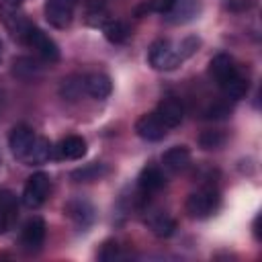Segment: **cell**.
Instances as JSON below:
<instances>
[{
    "instance_id": "1",
    "label": "cell",
    "mask_w": 262,
    "mask_h": 262,
    "mask_svg": "<svg viewBox=\"0 0 262 262\" xmlns=\"http://www.w3.org/2000/svg\"><path fill=\"white\" fill-rule=\"evenodd\" d=\"M209 72L213 76V80L217 82V86L223 90V94L227 98L239 100L248 94L250 90V80L248 76H244L235 63V59L227 53H217L211 61H209Z\"/></svg>"
},
{
    "instance_id": "2",
    "label": "cell",
    "mask_w": 262,
    "mask_h": 262,
    "mask_svg": "<svg viewBox=\"0 0 262 262\" xmlns=\"http://www.w3.org/2000/svg\"><path fill=\"white\" fill-rule=\"evenodd\" d=\"M8 29H10V33H12L14 39H18V41L25 43L27 47H31V49H33L39 57H43L45 61L55 63V61L59 59V47H57V43H55L49 35H45L39 27H35V25L29 23L27 18H23V14H20L16 20H12V23L8 25Z\"/></svg>"
},
{
    "instance_id": "3",
    "label": "cell",
    "mask_w": 262,
    "mask_h": 262,
    "mask_svg": "<svg viewBox=\"0 0 262 262\" xmlns=\"http://www.w3.org/2000/svg\"><path fill=\"white\" fill-rule=\"evenodd\" d=\"M147 59H149V66L158 72H172L184 61L178 45H174L168 39L154 41L149 51H147Z\"/></svg>"
},
{
    "instance_id": "4",
    "label": "cell",
    "mask_w": 262,
    "mask_h": 262,
    "mask_svg": "<svg viewBox=\"0 0 262 262\" xmlns=\"http://www.w3.org/2000/svg\"><path fill=\"white\" fill-rule=\"evenodd\" d=\"M221 205V196L213 186L196 188L186 199V213L194 219H207L211 217Z\"/></svg>"
},
{
    "instance_id": "5",
    "label": "cell",
    "mask_w": 262,
    "mask_h": 262,
    "mask_svg": "<svg viewBox=\"0 0 262 262\" xmlns=\"http://www.w3.org/2000/svg\"><path fill=\"white\" fill-rule=\"evenodd\" d=\"M49 176L45 172H35L33 176L27 178V184L23 188V203L29 207V209H37L41 207L45 201H47V194H49Z\"/></svg>"
},
{
    "instance_id": "6",
    "label": "cell",
    "mask_w": 262,
    "mask_h": 262,
    "mask_svg": "<svg viewBox=\"0 0 262 262\" xmlns=\"http://www.w3.org/2000/svg\"><path fill=\"white\" fill-rule=\"evenodd\" d=\"M74 6H76L74 0H47L43 6V12L51 27L66 29L74 18Z\"/></svg>"
},
{
    "instance_id": "7",
    "label": "cell",
    "mask_w": 262,
    "mask_h": 262,
    "mask_svg": "<svg viewBox=\"0 0 262 262\" xmlns=\"http://www.w3.org/2000/svg\"><path fill=\"white\" fill-rule=\"evenodd\" d=\"M45 233H47L45 221L41 217H31L20 229V246H23V250L39 252L43 242H45Z\"/></svg>"
},
{
    "instance_id": "8",
    "label": "cell",
    "mask_w": 262,
    "mask_h": 262,
    "mask_svg": "<svg viewBox=\"0 0 262 262\" xmlns=\"http://www.w3.org/2000/svg\"><path fill=\"white\" fill-rule=\"evenodd\" d=\"M35 139H37V135H35V131H33L29 125H16V127L10 131V135H8V145H10L12 156H14L16 160L25 162V158H27V154L31 151Z\"/></svg>"
},
{
    "instance_id": "9",
    "label": "cell",
    "mask_w": 262,
    "mask_h": 262,
    "mask_svg": "<svg viewBox=\"0 0 262 262\" xmlns=\"http://www.w3.org/2000/svg\"><path fill=\"white\" fill-rule=\"evenodd\" d=\"M63 213L72 219V223L78 227V229H88L92 223H94V217H96V211H94V207L88 203V201H84V199H72V201H68L66 203V207H63Z\"/></svg>"
},
{
    "instance_id": "10",
    "label": "cell",
    "mask_w": 262,
    "mask_h": 262,
    "mask_svg": "<svg viewBox=\"0 0 262 262\" xmlns=\"http://www.w3.org/2000/svg\"><path fill=\"white\" fill-rule=\"evenodd\" d=\"M135 133L145 139V141H160L166 137L168 133V127L156 117V113H147V115H141L135 123Z\"/></svg>"
},
{
    "instance_id": "11",
    "label": "cell",
    "mask_w": 262,
    "mask_h": 262,
    "mask_svg": "<svg viewBox=\"0 0 262 262\" xmlns=\"http://www.w3.org/2000/svg\"><path fill=\"white\" fill-rule=\"evenodd\" d=\"M154 113H156V117H158L168 129L178 127V125L182 123V117H184V108H182V104H180L176 98H164V100H160Z\"/></svg>"
},
{
    "instance_id": "12",
    "label": "cell",
    "mask_w": 262,
    "mask_h": 262,
    "mask_svg": "<svg viewBox=\"0 0 262 262\" xmlns=\"http://www.w3.org/2000/svg\"><path fill=\"white\" fill-rule=\"evenodd\" d=\"M145 223L158 237H170L176 229V221L162 209H149L145 215Z\"/></svg>"
},
{
    "instance_id": "13",
    "label": "cell",
    "mask_w": 262,
    "mask_h": 262,
    "mask_svg": "<svg viewBox=\"0 0 262 262\" xmlns=\"http://www.w3.org/2000/svg\"><path fill=\"white\" fill-rule=\"evenodd\" d=\"M84 154H86V141L80 135H68L53 147V156L59 160H80Z\"/></svg>"
},
{
    "instance_id": "14",
    "label": "cell",
    "mask_w": 262,
    "mask_h": 262,
    "mask_svg": "<svg viewBox=\"0 0 262 262\" xmlns=\"http://www.w3.org/2000/svg\"><path fill=\"white\" fill-rule=\"evenodd\" d=\"M16 215H18L16 196L10 190H0V235L12 229Z\"/></svg>"
},
{
    "instance_id": "15",
    "label": "cell",
    "mask_w": 262,
    "mask_h": 262,
    "mask_svg": "<svg viewBox=\"0 0 262 262\" xmlns=\"http://www.w3.org/2000/svg\"><path fill=\"white\" fill-rule=\"evenodd\" d=\"M164 184H166V176H164L162 170L156 168V166H145V168L139 172V176H137V186H139V190H141L143 194L158 192V190L164 188Z\"/></svg>"
},
{
    "instance_id": "16",
    "label": "cell",
    "mask_w": 262,
    "mask_h": 262,
    "mask_svg": "<svg viewBox=\"0 0 262 262\" xmlns=\"http://www.w3.org/2000/svg\"><path fill=\"white\" fill-rule=\"evenodd\" d=\"M84 88H86V92H88L92 98L102 100V98H106V96L111 94L113 82H111V78H108L106 74H102V72H92V74L84 76Z\"/></svg>"
},
{
    "instance_id": "17",
    "label": "cell",
    "mask_w": 262,
    "mask_h": 262,
    "mask_svg": "<svg viewBox=\"0 0 262 262\" xmlns=\"http://www.w3.org/2000/svg\"><path fill=\"white\" fill-rule=\"evenodd\" d=\"M166 14L170 23H188L199 14V0H174Z\"/></svg>"
},
{
    "instance_id": "18",
    "label": "cell",
    "mask_w": 262,
    "mask_h": 262,
    "mask_svg": "<svg viewBox=\"0 0 262 262\" xmlns=\"http://www.w3.org/2000/svg\"><path fill=\"white\" fill-rule=\"evenodd\" d=\"M162 164H164V168H168V170H172V172L184 170V168L190 164V151H188V147H184V145H174V147H170V149L162 156Z\"/></svg>"
},
{
    "instance_id": "19",
    "label": "cell",
    "mask_w": 262,
    "mask_h": 262,
    "mask_svg": "<svg viewBox=\"0 0 262 262\" xmlns=\"http://www.w3.org/2000/svg\"><path fill=\"white\" fill-rule=\"evenodd\" d=\"M51 156H53V145L49 143V139L37 135V139H35L31 151H29L27 158H25V164H43V162H47Z\"/></svg>"
},
{
    "instance_id": "20",
    "label": "cell",
    "mask_w": 262,
    "mask_h": 262,
    "mask_svg": "<svg viewBox=\"0 0 262 262\" xmlns=\"http://www.w3.org/2000/svg\"><path fill=\"white\" fill-rule=\"evenodd\" d=\"M102 33H104L106 41H111V43H123V41H127V37H129L131 31H129L127 23H123V20H106L102 25Z\"/></svg>"
},
{
    "instance_id": "21",
    "label": "cell",
    "mask_w": 262,
    "mask_h": 262,
    "mask_svg": "<svg viewBox=\"0 0 262 262\" xmlns=\"http://www.w3.org/2000/svg\"><path fill=\"white\" fill-rule=\"evenodd\" d=\"M106 172H108V168L104 164H88V166H84L80 170H74L72 172V178L76 182H92V180L102 178Z\"/></svg>"
},
{
    "instance_id": "22",
    "label": "cell",
    "mask_w": 262,
    "mask_h": 262,
    "mask_svg": "<svg viewBox=\"0 0 262 262\" xmlns=\"http://www.w3.org/2000/svg\"><path fill=\"white\" fill-rule=\"evenodd\" d=\"M82 90L86 92V88H84V78H82V76H70V78H66V80L61 82V88H59L61 96L68 98V100L80 98Z\"/></svg>"
},
{
    "instance_id": "23",
    "label": "cell",
    "mask_w": 262,
    "mask_h": 262,
    "mask_svg": "<svg viewBox=\"0 0 262 262\" xmlns=\"http://www.w3.org/2000/svg\"><path fill=\"white\" fill-rule=\"evenodd\" d=\"M14 68V74L18 76V78H23V80H33V78H37L39 74H41V70H39V66L33 61V59H29V57H18V59H14V63H12Z\"/></svg>"
},
{
    "instance_id": "24",
    "label": "cell",
    "mask_w": 262,
    "mask_h": 262,
    "mask_svg": "<svg viewBox=\"0 0 262 262\" xmlns=\"http://www.w3.org/2000/svg\"><path fill=\"white\" fill-rule=\"evenodd\" d=\"M23 4H25V0H0V20L8 27L12 20H16L20 16Z\"/></svg>"
},
{
    "instance_id": "25",
    "label": "cell",
    "mask_w": 262,
    "mask_h": 262,
    "mask_svg": "<svg viewBox=\"0 0 262 262\" xmlns=\"http://www.w3.org/2000/svg\"><path fill=\"white\" fill-rule=\"evenodd\" d=\"M199 145L203 149H219V147L225 145V133L223 131H213V129L203 131L201 137H199Z\"/></svg>"
},
{
    "instance_id": "26",
    "label": "cell",
    "mask_w": 262,
    "mask_h": 262,
    "mask_svg": "<svg viewBox=\"0 0 262 262\" xmlns=\"http://www.w3.org/2000/svg\"><path fill=\"white\" fill-rule=\"evenodd\" d=\"M119 256H121V246L117 242H113V239L104 242L102 248H100V252H98V258L100 260H115Z\"/></svg>"
},
{
    "instance_id": "27",
    "label": "cell",
    "mask_w": 262,
    "mask_h": 262,
    "mask_svg": "<svg viewBox=\"0 0 262 262\" xmlns=\"http://www.w3.org/2000/svg\"><path fill=\"white\" fill-rule=\"evenodd\" d=\"M229 113H231V111H229V106H227L225 102H215V104H211V106L205 111V117H207V119H225Z\"/></svg>"
},
{
    "instance_id": "28",
    "label": "cell",
    "mask_w": 262,
    "mask_h": 262,
    "mask_svg": "<svg viewBox=\"0 0 262 262\" xmlns=\"http://www.w3.org/2000/svg\"><path fill=\"white\" fill-rule=\"evenodd\" d=\"M199 45H201V41H199L196 37H186V39H182V41L178 43V49H180L182 57L186 59V57H190V55L196 51Z\"/></svg>"
},
{
    "instance_id": "29",
    "label": "cell",
    "mask_w": 262,
    "mask_h": 262,
    "mask_svg": "<svg viewBox=\"0 0 262 262\" xmlns=\"http://www.w3.org/2000/svg\"><path fill=\"white\" fill-rule=\"evenodd\" d=\"M172 4L174 0H145V8L151 12H160V14H166L172 8Z\"/></svg>"
},
{
    "instance_id": "30",
    "label": "cell",
    "mask_w": 262,
    "mask_h": 262,
    "mask_svg": "<svg viewBox=\"0 0 262 262\" xmlns=\"http://www.w3.org/2000/svg\"><path fill=\"white\" fill-rule=\"evenodd\" d=\"M254 0H231V6L233 8H248Z\"/></svg>"
},
{
    "instance_id": "31",
    "label": "cell",
    "mask_w": 262,
    "mask_h": 262,
    "mask_svg": "<svg viewBox=\"0 0 262 262\" xmlns=\"http://www.w3.org/2000/svg\"><path fill=\"white\" fill-rule=\"evenodd\" d=\"M2 106H4V94L0 92V113H2Z\"/></svg>"
},
{
    "instance_id": "32",
    "label": "cell",
    "mask_w": 262,
    "mask_h": 262,
    "mask_svg": "<svg viewBox=\"0 0 262 262\" xmlns=\"http://www.w3.org/2000/svg\"><path fill=\"white\" fill-rule=\"evenodd\" d=\"M0 57H2V43H0Z\"/></svg>"
}]
</instances>
